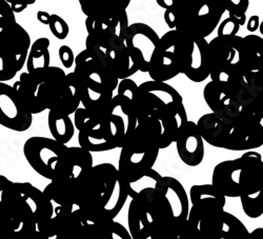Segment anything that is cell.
I'll use <instances>...</instances> for the list:
<instances>
[{
    "mask_svg": "<svg viewBox=\"0 0 263 239\" xmlns=\"http://www.w3.org/2000/svg\"><path fill=\"white\" fill-rule=\"evenodd\" d=\"M128 198V182L112 163L94 166L76 181V207L114 220Z\"/></svg>",
    "mask_w": 263,
    "mask_h": 239,
    "instance_id": "cell-1",
    "label": "cell"
},
{
    "mask_svg": "<svg viewBox=\"0 0 263 239\" xmlns=\"http://www.w3.org/2000/svg\"><path fill=\"white\" fill-rule=\"evenodd\" d=\"M133 239H178L184 228L175 220L171 206L157 189H147L132 198L127 214Z\"/></svg>",
    "mask_w": 263,
    "mask_h": 239,
    "instance_id": "cell-2",
    "label": "cell"
},
{
    "mask_svg": "<svg viewBox=\"0 0 263 239\" xmlns=\"http://www.w3.org/2000/svg\"><path fill=\"white\" fill-rule=\"evenodd\" d=\"M197 125L203 140L215 148L250 152L263 145V124L252 116L242 115L226 122L209 113L198 119Z\"/></svg>",
    "mask_w": 263,
    "mask_h": 239,
    "instance_id": "cell-3",
    "label": "cell"
},
{
    "mask_svg": "<svg viewBox=\"0 0 263 239\" xmlns=\"http://www.w3.org/2000/svg\"><path fill=\"white\" fill-rule=\"evenodd\" d=\"M160 150V136L138 124L135 131L125 137L121 146L118 168L121 175L128 183L139 180L154 167Z\"/></svg>",
    "mask_w": 263,
    "mask_h": 239,
    "instance_id": "cell-4",
    "label": "cell"
},
{
    "mask_svg": "<svg viewBox=\"0 0 263 239\" xmlns=\"http://www.w3.org/2000/svg\"><path fill=\"white\" fill-rule=\"evenodd\" d=\"M24 154L40 176L51 181L71 179L70 148L65 144L52 138L33 136L25 142Z\"/></svg>",
    "mask_w": 263,
    "mask_h": 239,
    "instance_id": "cell-5",
    "label": "cell"
},
{
    "mask_svg": "<svg viewBox=\"0 0 263 239\" xmlns=\"http://www.w3.org/2000/svg\"><path fill=\"white\" fill-rule=\"evenodd\" d=\"M192 47V38L183 34L170 30L162 37L157 50L153 56L148 75L152 80L166 82L184 74Z\"/></svg>",
    "mask_w": 263,
    "mask_h": 239,
    "instance_id": "cell-6",
    "label": "cell"
},
{
    "mask_svg": "<svg viewBox=\"0 0 263 239\" xmlns=\"http://www.w3.org/2000/svg\"><path fill=\"white\" fill-rule=\"evenodd\" d=\"M212 81L240 82L245 80L243 37H215L209 42Z\"/></svg>",
    "mask_w": 263,
    "mask_h": 239,
    "instance_id": "cell-7",
    "label": "cell"
},
{
    "mask_svg": "<svg viewBox=\"0 0 263 239\" xmlns=\"http://www.w3.org/2000/svg\"><path fill=\"white\" fill-rule=\"evenodd\" d=\"M226 11V3L195 5H175L174 3L175 31L192 39H206L220 25Z\"/></svg>",
    "mask_w": 263,
    "mask_h": 239,
    "instance_id": "cell-8",
    "label": "cell"
},
{
    "mask_svg": "<svg viewBox=\"0 0 263 239\" xmlns=\"http://www.w3.org/2000/svg\"><path fill=\"white\" fill-rule=\"evenodd\" d=\"M245 162L240 203L243 213L252 219L263 215V159L256 151L241 155Z\"/></svg>",
    "mask_w": 263,
    "mask_h": 239,
    "instance_id": "cell-9",
    "label": "cell"
},
{
    "mask_svg": "<svg viewBox=\"0 0 263 239\" xmlns=\"http://www.w3.org/2000/svg\"><path fill=\"white\" fill-rule=\"evenodd\" d=\"M114 222L77 208L64 223L62 239H112Z\"/></svg>",
    "mask_w": 263,
    "mask_h": 239,
    "instance_id": "cell-10",
    "label": "cell"
},
{
    "mask_svg": "<svg viewBox=\"0 0 263 239\" xmlns=\"http://www.w3.org/2000/svg\"><path fill=\"white\" fill-rule=\"evenodd\" d=\"M240 82L230 83L211 80L204 86L203 97L205 103L211 108L212 113L222 121H231L243 115L238 96V85Z\"/></svg>",
    "mask_w": 263,
    "mask_h": 239,
    "instance_id": "cell-11",
    "label": "cell"
},
{
    "mask_svg": "<svg viewBox=\"0 0 263 239\" xmlns=\"http://www.w3.org/2000/svg\"><path fill=\"white\" fill-rule=\"evenodd\" d=\"M74 73L86 88L97 92L113 94L120 83L119 79L86 49L75 58Z\"/></svg>",
    "mask_w": 263,
    "mask_h": 239,
    "instance_id": "cell-12",
    "label": "cell"
},
{
    "mask_svg": "<svg viewBox=\"0 0 263 239\" xmlns=\"http://www.w3.org/2000/svg\"><path fill=\"white\" fill-rule=\"evenodd\" d=\"M159 42V35L149 26L137 23L128 27L125 45L137 62L140 72H148L151 60L158 48Z\"/></svg>",
    "mask_w": 263,
    "mask_h": 239,
    "instance_id": "cell-13",
    "label": "cell"
},
{
    "mask_svg": "<svg viewBox=\"0 0 263 239\" xmlns=\"http://www.w3.org/2000/svg\"><path fill=\"white\" fill-rule=\"evenodd\" d=\"M33 122V115L21 105L13 86L0 82V124L16 132H25Z\"/></svg>",
    "mask_w": 263,
    "mask_h": 239,
    "instance_id": "cell-14",
    "label": "cell"
},
{
    "mask_svg": "<svg viewBox=\"0 0 263 239\" xmlns=\"http://www.w3.org/2000/svg\"><path fill=\"white\" fill-rule=\"evenodd\" d=\"M245 162L242 157L219 162L213 170L212 185L227 198H239Z\"/></svg>",
    "mask_w": 263,
    "mask_h": 239,
    "instance_id": "cell-15",
    "label": "cell"
},
{
    "mask_svg": "<svg viewBox=\"0 0 263 239\" xmlns=\"http://www.w3.org/2000/svg\"><path fill=\"white\" fill-rule=\"evenodd\" d=\"M177 153L189 167H198L204 158V140L197 122L189 120L176 140Z\"/></svg>",
    "mask_w": 263,
    "mask_h": 239,
    "instance_id": "cell-16",
    "label": "cell"
},
{
    "mask_svg": "<svg viewBox=\"0 0 263 239\" xmlns=\"http://www.w3.org/2000/svg\"><path fill=\"white\" fill-rule=\"evenodd\" d=\"M156 189L168 201L175 220L181 228H184L189 218L191 203L182 183L174 177L162 176Z\"/></svg>",
    "mask_w": 263,
    "mask_h": 239,
    "instance_id": "cell-17",
    "label": "cell"
},
{
    "mask_svg": "<svg viewBox=\"0 0 263 239\" xmlns=\"http://www.w3.org/2000/svg\"><path fill=\"white\" fill-rule=\"evenodd\" d=\"M190 211L199 214L221 213L227 204V197L219 192L212 183L194 185L190 189Z\"/></svg>",
    "mask_w": 263,
    "mask_h": 239,
    "instance_id": "cell-18",
    "label": "cell"
},
{
    "mask_svg": "<svg viewBox=\"0 0 263 239\" xmlns=\"http://www.w3.org/2000/svg\"><path fill=\"white\" fill-rule=\"evenodd\" d=\"M38 97L47 110L58 108L61 104L67 74L58 67H50L40 75Z\"/></svg>",
    "mask_w": 263,
    "mask_h": 239,
    "instance_id": "cell-19",
    "label": "cell"
},
{
    "mask_svg": "<svg viewBox=\"0 0 263 239\" xmlns=\"http://www.w3.org/2000/svg\"><path fill=\"white\" fill-rule=\"evenodd\" d=\"M184 75L196 83H201L211 76V56L209 41L206 39H192V47Z\"/></svg>",
    "mask_w": 263,
    "mask_h": 239,
    "instance_id": "cell-20",
    "label": "cell"
},
{
    "mask_svg": "<svg viewBox=\"0 0 263 239\" xmlns=\"http://www.w3.org/2000/svg\"><path fill=\"white\" fill-rule=\"evenodd\" d=\"M106 54L111 59L112 71L119 80L128 79L139 71L137 62L130 55L125 45V39L120 37V35L112 40L106 50Z\"/></svg>",
    "mask_w": 263,
    "mask_h": 239,
    "instance_id": "cell-21",
    "label": "cell"
},
{
    "mask_svg": "<svg viewBox=\"0 0 263 239\" xmlns=\"http://www.w3.org/2000/svg\"><path fill=\"white\" fill-rule=\"evenodd\" d=\"M40 81V76H33L28 72H25L21 73L19 80L13 84V89L21 105L32 115L45 112L47 110L38 97Z\"/></svg>",
    "mask_w": 263,
    "mask_h": 239,
    "instance_id": "cell-22",
    "label": "cell"
},
{
    "mask_svg": "<svg viewBox=\"0 0 263 239\" xmlns=\"http://www.w3.org/2000/svg\"><path fill=\"white\" fill-rule=\"evenodd\" d=\"M76 181L72 179L53 180L45 188L43 194L53 205L76 209Z\"/></svg>",
    "mask_w": 263,
    "mask_h": 239,
    "instance_id": "cell-23",
    "label": "cell"
},
{
    "mask_svg": "<svg viewBox=\"0 0 263 239\" xmlns=\"http://www.w3.org/2000/svg\"><path fill=\"white\" fill-rule=\"evenodd\" d=\"M139 90L154 96L173 111H176L184 105L181 94L167 82L145 81L139 85Z\"/></svg>",
    "mask_w": 263,
    "mask_h": 239,
    "instance_id": "cell-24",
    "label": "cell"
},
{
    "mask_svg": "<svg viewBox=\"0 0 263 239\" xmlns=\"http://www.w3.org/2000/svg\"><path fill=\"white\" fill-rule=\"evenodd\" d=\"M48 125L53 139L62 144L70 142L75 134V124L70 114L63 111L62 108H54L49 111Z\"/></svg>",
    "mask_w": 263,
    "mask_h": 239,
    "instance_id": "cell-25",
    "label": "cell"
},
{
    "mask_svg": "<svg viewBox=\"0 0 263 239\" xmlns=\"http://www.w3.org/2000/svg\"><path fill=\"white\" fill-rule=\"evenodd\" d=\"M49 47L50 40L46 37L39 38L33 42L27 59V68L29 74L33 76H40L51 67Z\"/></svg>",
    "mask_w": 263,
    "mask_h": 239,
    "instance_id": "cell-26",
    "label": "cell"
},
{
    "mask_svg": "<svg viewBox=\"0 0 263 239\" xmlns=\"http://www.w3.org/2000/svg\"><path fill=\"white\" fill-rule=\"evenodd\" d=\"M245 75L263 69V38L250 34L243 37Z\"/></svg>",
    "mask_w": 263,
    "mask_h": 239,
    "instance_id": "cell-27",
    "label": "cell"
},
{
    "mask_svg": "<svg viewBox=\"0 0 263 239\" xmlns=\"http://www.w3.org/2000/svg\"><path fill=\"white\" fill-rule=\"evenodd\" d=\"M81 93L82 82L79 80L77 75L74 72L67 74L61 104L58 108H62L70 115L75 114L81 103Z\"/></svg>",
    "mask_w": 263,
    "mask_h": 239,
    "instance_id": "cell-28",
    "label": "cell"
},
{
    "mask_svg": "<svg viewBox=\"0 0 263 239\" xmlns=\"http://www.w3.org/2000/svg\"><path fill=\"white\" fill-rule=\"evenodd\" d=\"M79 146L89 151L90 153H97V152H106L114 150L115 146L108 143L103 134L102 126L98 128H84L79 131L78 135Z\"/></svg>",
    "mask_w": 263,
    "mask_h": 239,
    "instance_id": "cell-29",
    "label": "cell"
},
{
    "mask_svg": "<svg viewBox=\"0 0 263 239\" xmlns=\"http://www.w3.org/2000/svg\"><path fill=\"white\" fill-rule=\"evenodd\" d=\"M71 157V179H79L84 173L89 172L93 167V157L89 151L80 146L70 148Z\"/></svg>",
    "mask_w": 263,
    "mask_h": 239,
    "instance_id": "cell-30",
    "label": "cell"
},
{
    "mask_svg": "<svg viewBox=\"0 0 263 239\" xmlns=\"http://www.w3.org/2000/svg\"><path fill=\"white\" fill-rule=\"evenodd\" d=\"M161 178L162 176L160 174L154 169H152L139 180L128 183V197L135 198L139 193H141L144 190L156 189Z\"/></svg>",
    "mask_w": 263,
    "mask_h": 239,
    "instance_id": "cell-31",
    "label": "cell"
},
{
    "mask_svg": "<svg viewBox=\"0 0 263 239\" xmlns=\"http://www.w3.org/2000/svg\"><path fill=\"white\" fill-rule=\"evenodd\" d=\"M249 0H230L226 3V10L229 12V17L242 27L247 25V11L249 9Z\"/></svg>",
    "mask_w": 263,
    "mask_h": 239,
    "instance_id": "cell-32",
    "label": "cell"
},
{
    "mask_svg": "<svg viewBox=\"0 0 263 239\" xmlns=\"http://www.w3.org/2000/svg\"><path fill=\"white\" fill-rule=\"evenodd\" d=\"M49 27L52 34L57 39H60V40L67 38L70 33V28H69V25L67 24V21L56 14L51 15Z\"/></svg>",
    "mask_w": 263,
    "mask_h": 239,
    "instance_id": "cell-33",
    "label": "cell"
},
{
    "mask_svg": "<svg viewBox=\"0 0 263 239\" xmlns=\"http://www.w3.org/2000/svg\"><path fill=\"white\" fill-rule=\"evenodd\" d=\"M240 28L241 27L236 23L234 19H232L231 17H228L224 20H222L220 25L218 26L217 36L222 37V38L235 37L238 35Z\"/></svg>",
    "mask_w": 263,
    "mask_h": 239,
    "instance_id": "cell-34",
    "label": "cell"
},
{
    "mask_svg": "<svg viewBox=\"0 0 263 239\" xmlns=\"http://www.w3.org/2000/svg\"><path fill=\"white\" fill-rule=\"evenodd\" d=\"M245 80L253 90L263 93V69L255 73L246 74Z\"/></svg>",
    "mask_w": 263,
    "mask_h": 239,
    "instance_id": "cell-35",
    "label": "cell"
},
{
    "mask_svg": "<svg viewBox=\"0 0 263 239\" xmlns=\"http://www.w3.org/2000/svg\"><path fill=\"white\" fill-rule=\"evenodd\" d=\"M59 58L61 60L62 66L67 69L72 68L73 63L75 62V56L73 50L68 46H61L59 51Z\"/></svg>",
    "mask_w": 263,
    "mask_h": 239,
    "instance_id": "cell-36",
    "label": "cell"
},
{
    "mask_svg": "<svg viewBox=\"0 0 263 239\" xmlns=\"http://www.w3.org/2000/svg\"><path fill=\"white\" fill-rule=\"evenodd\" d=\"M112 239H133L128 230L121 224L114 222L113 224V235Z\"/></svg>",
    "mask_w": 263,
    "mask_h": 239,
    "instance_id": "cell-37",
    "label": "cell"
},
{
    "mask_svg": "<svg viewBox=\"0 0 263 239\" xmlns=\"http://www.w3.org/2000/svg\"><path fill=\"white\" fill-rule=\"evenodd\" d=\"M260 17L258 15H252L247 21V30L249 32H256L260 28Z\"/></svg>",
    "mask_w": 263,
    "mask_h": 239,
    "instance_id": "cell-38",
    "label": "cell"
},
{
    "mask_svg": "<svg viewBox=\"0 0 263 239\" xmlns=\"http://www.w3.org/2000/svg\"><path fill=\"white\" fill-rule=\"evenodd\" d=\"M35 2L34 0H32L31 3H25V4H15V3H9V5L11 6V9H12V11L14 12V14L15 13H21L23 11H25L27 8H28V6L29 5H32V4H34Z\"/></svg>",
    "mask_w": 263,
    "mask_h": 239,
    "instance_id": "cell-39",
    "label": "cell"
},
{
    "mask_svg": "<svg viewBox=\"0 0 263 239\" xmlns=\"http://www.w3.org/2000/svg\"><path fill=\"white\" fill-rule=\"evenodd\" d=\"M37 19L39 23L43 24V25H48L50 24V19H51V15L48 12L45 11H39L37 13Z\"/></svg>",
    "mask_w": 263,
    "mask_h": 239,
    "instance_id": "cell-40",
    "label": "cell"
},
{
    "mask_svg": "<svg viewBox=\"0 0 263 239\" xmlns=\"http://www.w3.org/2000/svg\"><path fill=\"white\" fill-rule=\"evenodd\" d=\"M16 239H43L42 236L39 234L38 231H34L32 233H29V234H26V235H23L20 236Z\"/></svg>",
    "mask_w": 263,
    "mask_h": 239,
    "instance_id": "cell-41",
    "label": "cell"
},
{
    "mask_svg": "<svg viewBox=\"0 0 263 239\" xmlns=\"http://www.w3.org/2000/svg\"><path fill=\"white\" fill-rule=\"evenodd\" d=\"M157 4L159 5V7L167 10L171 7H173L174 2H173V0H157Z\"/></svg>",
    "mask_w": 263,
    "mask_h": 239,
    "instance_id": "cell-42",
    "label": "cell"
},
{
    "mask_svg": "<svg viewBox=\"0 0 263 239\" xmlns=\"http://www.w3.org/2000/svg\"><path fill=\"white\" fill-rule=\"evenodd\" d=\"M259 31H260L261 35H263V21H261V24H260V28H259Z\"/></svg>",
    "mask_w": 263,
    "mask_h": 239,
    "instance_id": "cell-43",
    "label": "cell"
},
{
    "mask_svg": "<svg viewBox=\"0 0 263 239\" xmlns=\"http://www.w3.org/2000/svg\"><path fill=\"white\" fill-rule=\"evenodd\" d=\"M145 239H155V238H145Z\"/></svg>",
    "mask_w": 263,
    "mask_h": 239,
    "instance_id": "cell-44",
    "label": "cell"
}]
</instances>
